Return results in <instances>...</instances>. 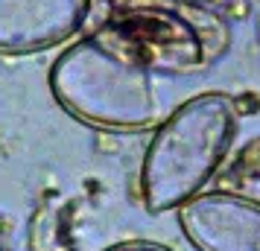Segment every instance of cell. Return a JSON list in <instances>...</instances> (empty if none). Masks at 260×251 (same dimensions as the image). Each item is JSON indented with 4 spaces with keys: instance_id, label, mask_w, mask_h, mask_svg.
Instances as JSON below:
<instances>
[{
    "instance_id": "obj_5",
    "label": "cell",
    "mask_w": 260,
    "mask_h": 251,
    "mask_svg": "<svg viewBox=\"0 0 260 251\" xmlns=\"http://www.w3.org/2000/svg\"><path fill=\"white\" fill-rule=\"evenodd\" d=\"M91 0H0V56L59 47L82 29Z\"/></svg>"
},
{
    "instance_id": "obj_1",
    "label": "cell",
    "mask_w": 260,
    "mask_h": 251,
    "mask_svg": "<svg viewBox=\"0 0 260 251\" xmlns=\"http://www.w3.org/2000/svg\"><path fill=\"white\" fill-rule=\"evenodd\" d=\"M50 91L76 120L114 132L158 129L184 102L173 79L158 76L100 29L53 61Z\"/></svg>"
},
{
    "instance_id": "obj_2",
    "label": "cell",
    "mask_w": 260,
    "mask_h": 251,
    "mask_svg": "<svg viewBox=\"0 0 260 251\" xmlns=\"http://www.w3.org/2000/svg\"><path fill=\"white\" fill-rule=\"evenodd\" d=\"M240 111L228 94L184 99L155 129L141 164V199L152 216L173 213L196 199L228 158Z\"/></svg>"
},
{
    "instance_id": "obj_6",
    "label": "cell",
    "mask_w": 260,
    "mask_h": 251,
    "mask_svg": "<svg viewBox=\"0 0 260 251\" xmlns=\"http://www.w3.org/2000/svg\"><path fill=\"white\" fill-rule=\"evenodd\" d=\"M103 251H173L161 245V242H146V239H129V242H117V245H108Z\"/></svg>"
},
{
    "instance_id": "obj_4",
    "label": "cell",
    "mask_w": 260,
    "mask_h": 251,
    "mask_svg": "<svg viewBox=\"0 0 260 251\" xmlns=\"http://www.w3.org/2000/svg\"><path fill=\"white\" fill-rule=\"evenodd\" d=\"M178 228L196 251H260V202L237 193H199L178 207Z\"/></svg>"
},
{
    "instance_id": "obj_3",
    "label": "cell",
    "mask_w": 260,
    "mask_h": 251,
    "mask_svg": "<svg viewBox=\"0 0 260 251\" xmlns=\"http://www.w3.org/2000/svg\"><path fill=\"white\" fill-rule=\"evenodd\" d=\"M96 29L173 82L202 76L228 47L222 21L190 3L123 6Z\"/></svg>"
}]
</instances>
